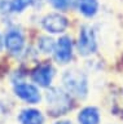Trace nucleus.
<instances>
[{"label":"nucleus","instance_id":"nucleus-1","mask_svg":"<svg viewBox=\"0 0 123 124\" xmlns=\"http://www.w3.org/2000/svg\"><path fill=\"white\" fill-rule=\"evenodd\" d=\"M64 84L66 87L67 92H70L71 94H74L76 97H86L88 92V81L86 74L80 70L71 69L67 70L64 74Z\"/></svg>","mask_w":123,"mask_h":124},{"label":"nucleus","instance_id":"nucleus-2","mask_svg":"<svg viewBox=\"0 0 123 124\" xmlns=\"http://www.w3.org/2000/svg\"><path fill=\"white\" fill-rule=\"evenodd\" d=\"M48 111L53 115H61L66 112L71 106L70 96L60 88H52L47 93Z\"/></svg>","mask_w":123,"mask_h":124},{"label":"nucleus","instance_id":"nucleus-3","mask_svg":"<svg viewBox=\"0 0 123 124\" xmlns=\"http://www.w3.org/2000/svg\"><path fill=\"white\" fill-rule=\"evenodd\" d=\"M78 49L82 56H90L95 53L97 49V40L93 29L88 26H84L79 34V40H78Z\"/></svg>","mask_w":123,"mask_h":124},{"label":"nucleus","instance_id":"nucleus-4","mask_svg":"<svg viewBox=\"0 0 123 124\" xmlns=\"http://www.w3.org/2000/svg\"><path fill=\"white\" fill-rule=\"evenodd\" d=\"M44 30H47L48 32L52 34H58V32H64L67 27V19L61 16L58 13H52L45 16L41 21Z\"/></svg>","mask_w":123,"mask_h":124},{"label":"nucleus","instance_id":"nucleus-5","mask_svg":"<svg viewBox=\"0 0 123 124\" xmlns=\"http://www.w3.org/2000/svg\"><path fill=\"white\" fill-rule=\"evenodd\" d=\"M14 92L16 94L22 98L24 101L29 103H38L40 101V94L36 87H34L33 84H26V83H21L17 84L14 87Z\"/></svg>","mask_w":123,"mask_h":124},{"label":"nucleus","instance_id":"nucleus-6","mask_svg":"<svg viewBox=\"0 0 123 124\" xmlns=\"http://www.w3.org/2000/svg\"><path fill=\"white\" fill-rule=\"evenodd\" d=\"M55 56L56 60L61 63H67L71 60L73 56V44L70 38L64 36L56 43V49H55Z\"/></svg>","mask_w":123,"mask_h":124},{"label":"nucleus","instance_id":"nucleus-7","mask_svg":"<svg viewBox=\"0 0 123 124\" xmlns=\"http://www.w3.org/2000/svg\"><path fill=\"white\" fill-rule=\"evenodd\" d=\"M25 45V39L18 30H10L5 36V46L12 54H18L22 52Z\"/></svg>","mask_w":123,"mask_h":124},{"label":"nucleus","instance_id":"nucleus-8","mask_svg":"<svg viewBox=\"0 0 123 124\" xmlns=\"http://www.w3.org/2000/svg\"><path fill=\"white\" fill-rule=\"evenodd\" d=\"M55 75V70L51 65H41L33 72V80L41 87H48Z\"/></svg>","mask_w":123,"mask_h":124},{"label":"nucleus","instance_id":"nucleus-9","mask_svg":"<svg viewBox=\"0 0 123 124\" xmlns=\"http://www.w3.org/2000/svg\"><path fill=\"white\" fill-rule=\"evenodd\" d=\"M21 124H43L44 123V116L39 110L35 108H26L22 110L20 116H18Z\"/></svg>","mask_w":123,"mask_h":124},{"label":"nucleus","instance_id":"nucleus-10","mask_svg":"<svg viewBox=\"0 0 123 124\" xmlns=\"http://www.w3.org/2000/svg\"><path fill=\"white\" fill-rule=\"evenodd\" d=\"M78 120L80 124H100V112L96 107H86L79 112Z\"/></svg>","mask_w":123,"mask_h":124},{"label":"nucleus","instance_id":"nucleus-11","mask_svg":"<svg viewBox=\"0 0 123 124\" xmlns=\"http://www.w3.org/2000/svg\"><path fill=\"white\" fill-rule=\"evenodd\" d=\"M97 0H79V10L87 17H92L97 13Z\"/></svg>","mask_w":123,"mask_h":124},{"label":"nucleus","instance_id":"nucleus-12","mask_svg":"<svg viewBox=\"0 0 123 124\" xmlns=\"http://www.w3.org/2000/svg\"><path fill=\"white\" fill-rule=\"evenodd\" d=\"M39 48L43 50L44 53H52V52H55V49H56V44L53 43L52 39H49V38H40V40H39Z\"/></svg>","mask_w":123,"mask_h":124},{"label":"nucleus","instance_id":"nucleus-13","mask_svg":"<svg viewBox=\"0 0 123 124\" xmlns=\"http://www.w3.org/2000/svg\"><path fill=\"white\" fill-rule=\"evenodd\" d=\"M31 3H33V0H12L10 9H12V12H22Z\"/></svg>","mask_w":123,"mask_h":124},{"label":"nucleus","instance_id":"nucleus-14","mask_svg":"<svg viewBox=\"0 0 123 124\" xmlns=\"http://www.w3.org/2000/svg\"><path fill=\"white\" fill-rule=\"evenodd\" d=\"M49 1H51V4L56 8V9L64 10V9H66V8L70 5L71 0H49Z\"/></svg>","mask_w":123,"mask_h":124},{"label":"nucleus","instance_id":"nucleus-15","mask_svg":"<svg viewBox=\"0 0 123 124\" xmlns=\"http://www.w3.org/2000/svg\"><path fill=\"white\" fill-rule=\"evenodd\" d=\"M4 108H3V106L1 105H0V123L3 122V120H4Z\"/></svg>","mask_w":123,"mask_h":124},{"label":"nucleus","instance_id":"nucleus-16","mask_svg":"<svg viewBox=\"0 0 123 124\" xmlns=\"http://www.w3.org/2000/svg\"><path fill=\"white\" fill-rule=\"evenodd\" d=\"M56 124H71L70 122H66V120H62V122H57Z\"/></svg>","mask_w":123,"mask_h":124},{"label":"nucleus","instance_id":"nucleus-17","mask_svg":"<svg viewBox=\"0 0 123 124\" xmlns=\"http://www.w3.org/2000/svg\"><path fill=\"white\" fill-rule=\"evenodd\" d=\"M3 49V39H1V35H0V52Z\"/></svg>","mask_w":123,"mask_h":124}]
</instances>
